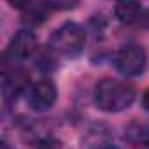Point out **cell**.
<instances>
[{
	"label": "cell",
	"instance_id": "8fae6325",
	"mask_svg": "<svg viewBox=\"0 0 149 149\" xmlns=\"http://www.w3.org/2000/svg\"><path fill=\"white\" fill-rule=\"evenodd\" d=\"M146 144L149 146V132H147V140H146Z\"/></svg>",
	"mask_w": 149,
	"mask_h": 149
},
{
	"label": "cell",
	"instance_id": "52a82bcc",
	"mask_svg": "<svg viewBox=\"0 0 149 149\" xmlns=\"http://www.w3.org/2000/svg\"><path fill=\"white\" fill-rule=\"evenodd\" d=\"M26 84H28V76L23 70L16 68L11 74H6L4 76V95H6V98H16L19 93H23L26 90Z\"/></svg>",
	"mask_w": 149,
	"mask_h": 149
},
{
	"label": "cell",
	"instance_id": "3957f363",
	"mask_svg": "<svg viewBox=\"0 0 149 149\" xmlns=\"http://www.w3.org/2000/svg\"><path fill=\"white\" fill-rule=\"evenodd\" d=\"M114 65H116L118 72L123 74L125 77H135L144 72V68L147 65L146 51L137 44H126L116 53Z\"/></svg>",
	"mask_w": 149,
	"mask_h": 149
},
{
	"label": "cell",
	"instance_id": "8992f818",
	"mask_svg": "<svg viewBox=\"0 0 149 149\" xmlns=\"http://www.w3.org/2000/svg\"><path fill=\"white\" fill-rule=\"evenodd\" d=\"M114 14L121 23L133 25L142 16V4L139 0H118Z\"/></svg>",
	"mask_w": 149,
	"mask_h": 149
},
{
	"label": "cell",
	"instance_id": "5b68a950",
	"mask_svg": "<svg viewBox=\"0 0 149 149\" xmlns=\"http://www.w3.org/2000/svg\"><path fill=\"white\" fill-rule=\"evenodd\" d=\"M37 51V37L32 30H18L7 46V54L14 60H26Z\"/></svg>",
	"mask_w": 149,
	"mask_h": 149
},
{
	"label": "cell",
	"instance_id": "277c9868",
	"mask_svg": "<svg viewBox=\"0 0 149 149\" xmlns=\"http://www.w3.org/2000/svg\"><path fill=\"white\" fill-rule=\"evenodd\" d=\"M56 98H58V90H56L54 83L49 79H40L39 83L32 84V88L26 93L28 105L33 111H40V112L53 107Z\"/></svg>",
	"mask_w": 149,
	"mask_h": 149
},
{
	"label": "cell",
	"instance_id": "7a4b0ae2",
	"mask_svg": "<svg viewBox=\"0 0 149 149\" xmlns=\"http://www.w3.org/2000/svg\"><path fill=\"white\" fill-rule=\"evenodd\" d=\"M49 44L54 53L63 56H77L86 44V35L77 23L67 21L51 33Z\"/></svg>",
	"mask_w": 149,
	"mask_h": 149
},
{
	"label": "cell",
	"instance_id": "ba28073f",
	"mask_svg": "<svg viewBox=\"0 0 149 149\" xmlns=\"http://www.w3.org/2000/svg\"><path fill=\"white\" fill-rule=\"evenodd\" d=\"M46 7L53 11H72L79 4V0H46Z\"/></svg>",
	"mask_w": 149,
	"mask_h": 149
},
{
	"label": "cell",
	"instance_id": "9c48e42d",
	"mask_svg": "<svg viewBox=\"0 0 149 149\" xmlns=\"http://www.w3.org/2000/svg\"><path fill=\"white\" fill-rule=\"evenodd\" d=\"M9 2V6L11 7H14V9H26V7H30V4L33 2V0H7Z\"/></svg>",
	"mask_w": 149,
	"mask_h": 149
},
{
	"label": "cell",
	"instance_id": "30bf717a",
	"mask_svg": "<svg viewBox=\"0 0 149 149\" xmlns=\"http://www.w3.org/2000/svg\"><path fill=\"white\" fill-rule=\"evenodd\" d=\"M142 107L146 109V111H149V88L144 91V95H142Z\"/></svg>",
	"mask_w": 149,
	"mask_h": 149
},
{
	"label": "cell",
	"instance_id": "6da1fadb",
	"mask_svg": "<svg viewBox=\"0 0 149 149\" xmlns=\"http://www.w3.org/2000/svg\"><path fill=\"white\" fill-rule=\"evenodd\" d=\"M95 104L105 112H121L132 107L135 102V88L126 81L102 79L93 91Z\"/></svg>",
	"mask_w": 149,
	"mask_h": 149
}]
</instances>
